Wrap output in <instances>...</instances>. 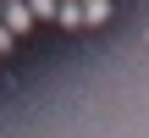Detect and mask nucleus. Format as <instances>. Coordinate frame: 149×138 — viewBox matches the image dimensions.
I'll return each instance as SVG.
<instances>
[{
	"instance_id": "nucleus-1",
	"label": "nucleus",
	"mask_w": 149,
	"mask_h": 138,
	"mask_svg": "<svg viewBox=\"0 0 149 138\" xmlns=\"http://www.w3.org/2000/svg\"><path fill=\"white\" fill-rule=\"evenodd\" d=\"M0 28H6L11 39H22V33L33 28V11H28V0H6V6H0Z\"/></svg>"
},
{
	"instance_id": "nucleus-2",
	"label": "nucleus",
	"mask_w": 149,
	"mask_h": 138,
	"mask_svg": "<svg viewBox=\"0 0 149 138\" xmlns=\"http://www.w3.org/2000/svg\"><path fill=\"white\" fill-rule=\"evenodd\" d=\"M83 6V28H100V22H111V0H77Z\"/></svg>"
},
{
	"instance_id": "nucleus-3",
	"label": "nucleus",
	"mask_w": 149,
	"mask_h": 138,
	"mask_svg": "<svg viewBox=\"0 0 149 138\" xmlns=\"http://www.w3.org/2000/svg\"><path fill=\"white\" fill-rule=\"evenodd\" d=\"M55 22L61 28H83V6L77 0H55Z\"/></svg>"
},
{
	"instance_id": "nucleus-4",
	"label": "nucleus",
	"mask_w": 149,
	"mask_h": 138,
	"mask_svg": "<svg viewBox=\"0 0 149 138\" xmlns=\"http://www.w3.org/2000/svg\"><path fill=\"white\" fill-rule=\"evenodd\" d=\"M28 11H33V22H55V0H28Z\"/></svg>"
},
{
	"instance_id": "nucleus-5",
	"label": "nucleus",
	"mask_w": 149,
	"mask_h": 138,
	"mask_svg": "<svg viewBox=\"0 0 149 138\" xmlns=\"http://www.w3.org/2000/svg\"><path fill=\"white\" fill-rule=\"evenodd\" d=\"M11 44H17V39H11V33H6V28H0V55H6V50H11Z\"/></svg>"
}]
</instances>
